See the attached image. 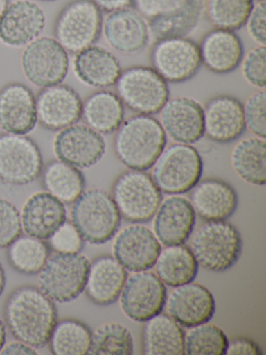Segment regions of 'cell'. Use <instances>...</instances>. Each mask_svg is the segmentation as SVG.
<instances>
[{"instance_id":"obj_1","label":"cell","mask_w":266,"mask_h":355,"mask_svg":"<svg viewBox=\"0 0 266 355\" xmlns=\"http://www.w3.org/2000/svg\"><path fill=\"white\" fill-rule=\"evenodd\" d=\"M3 315L12 336L35 349L48 344L57 322L53 300L33 286H18L10 292L4 303Z\"/></svg>"},{"instance_id":"obj_2","label":"cell","mask_w":266,"mask_h":355,"mask_svg":"<svg viewBox=\"0 0 266 355\" xmlns=\"http://www.w3.org/2000/svg\"><path fill=\"white\" fill-rule=\"evenodd\" d=\"M166 132L152 116L137 115L116 130L114 149L118 161L131 170L147 171L166 146Z\"/></svg>"},{"instance_id":"obj_3","label":"cell","mask_w":266,"mask_h":355,"mask_svg":"<svg viewBox=\"0 0 266 355\" xmlns=\"http://www.w3.org/2000/svg\"><path fill=\"white\" fill-rule=\"evenodd\" d=\"M242 238L233 224L207 221L202 224L190 242V250L197 263L212 272L227 271L240 259Z\"/></svg>"},{"instance_id":"obj_4","label":"cell","mask_w":266,"mask_h":355,"mask_svg":"<svg viewBox=\"0 0 266 355\" xmlns=\"http://www.w3.org/2000/svg\"><path fill=\"white\" fill-rule=\"evenodd\" d=\"M203 0H134L132 7L156 39L186 37L203 14Z\"/></svg>"},{"instance_id":"obj_5","label":"cell","mask_w":266,"mask_h":355,"mask_svg":"<svg viewBox=\"0 0 266 355\" xmlns=\"http://www.w3.org/2000/svg\"><path fill=\"white\" fill-rule=\"evenodd\" d=\"M121 218L112 195L97 188L83 191L71 209L72 223L91 244L112 240L120 227Z\"/></svg>"},{"instance_id":"obj_6","label":"cell","mask_w":266,"mask_h":355,"mask_svg":"<svg viewBox=\"0 0 266 355\" xmlns=\"http://www.w3.org/2000/svg\"><path fill=\"white\" fill-rule=\"evenodd\" d=\"M203 159L189 144L166 147L152 166V178L161 193L180 195L189 192L201 180Z\"/></svg>"},{"instance_id":"obj_7","label":"cell","mask_w":266,"mask_h":355,"mask_svg":"<svg viewBox=\"0 0 266 355\" xmlns=\"http://www.w3.org/2000/svg\"><path fill=\"white\" fill-rule=\"evenodd\" d=\"M102 24V12L91 0H72L56 16L53 38L66 53L76 55L99 40Z\"/></svg>"},{"instance_id":"obj_8","label":"cell","mask_w":266,"mask_h":355,"mask_svg":"<svg viewBox=\"0 0 266 355\" xmlns=\"http://www.w3.org/2000/svg\"><path fill=\"white\" fill-rule=\"evenodd\" d=\"M114 87L124 107L139 115H156L170 98L168 83L148 66L122 70Z\"/></svg>"},{"instance_id":"obj_9","label":"cell","mask_w":266,"mask_h":355,"mask_svg":"<svg viewBox=\"0 0 266 355\" xmlns=\"http://www.w3.org/2000/svg\"><path fill=\"white\" fill-rule=\"evenodd\" d=\"M112 197L121 217L132 223H147L162 200L161 191L145 171L127 170L114 180Z\"/></svg>"},{"instance_id":"obj_10","label":"cell","mask_w":266,"mask_h":355,"mask_svg":"<svg viewBox=\"0 0 266 355\" xmlns=\"http://www.w3.org/2000/svg\"><path fill=\"white\" fill-rule=\"evenodd\" d=\"M89 263L80 252L50 254L37 273L39 290L55 302L75 300L85 291Z\"/></svg>"},{"instance_id":"obj_11","label":"cell","mask_w":266,"mask_h":355,"mask_svg":"<svg viewBox=\"0 0 266 355\" xmlns=\"http://www.w3.org/2000/svg\"><path fill=\"white\" fill-rule=\"evenodd\" d=\"M21 69L25 78L37 88L62 84L68 76L69 53L52 37L39 36L23 47Z\"/></svg>"},{"instance_id":"obj_12","label":"cell","mask_w":266,"mask_h":355,"mask_svg":"<svg viewBox=\"0 0 266 355\" xmlns=\"http://www.w3.org/2000/svg\"><path fill=\"white\" fill-rule=\"evenodd\" d=\"M43 157L26 135H0V180L8 186L33 184L41 176Z\"/></svg>"},{"instance_id":"obj_13","label":"cell","mask_w":266,"mask_h":355,"mask_svg":"<svg viewBox=\"0 0 266 355\" xmlns=\"http://www.w3.org/2000/svg\"><path fill=\"white\" fill-rule=\"evenodd\" d=\"M150 60L152 68L170 84H182L190 80L202 67L199 44L187 37L156 40Z\"/></svg>"},{"instance_id":"obj_14","label":"cell","mask_w":266,"mask_h":355,"mask_svg":"<svg viewBox=\"0 0 266 355\" xmlns=\"http://www.w3.org/2000/svg\"><path fill=\"white\" fill-rule=\"evenodd\" d=\"M166 288L163 282L152 272H133L127 277L121 292L123 313L135 322H145L162 313L166 306Z\"/></svg>"},{"instance_id":"obj_15","label":"cell","mask_w":266,"mask_h":355,"mask_svg":"<svg viewBox=\"0 0 266 355\" xmlns=\"http://www.w3.org/2000/svg\"><path fill=\"white\" fill-rule=\"evenodd\" d=\"M106 143L101 134L87 124H73L58 130L53 151L60 161L77 169H87L103 157Z\"/></svg>"},{"instance_id":"obj_16","label":"cell","mask_w":266,"mask_h":355,"mask_svg":"<svg viewBox=\"0 0 266 355\" xmlns=\"http://www.w3.org/2000/svg\"><path fill=\"white\" fill-rule=\"evenodd\" d=\"M37 122L44 128L58 132L81 119L82 101L68 85L57 84L41 89L35 96Z\"/></svg>"},{"instance_id":"obj_17","label":"cell","mask_w":266,"mask_h":355,"mask_svg":"<svg viewBox=\"0 0 266 355\" xmlns=\"http://www.w3.org/2000/svg\"><path fill=\"white\" fill-rule=\"evenodd\" d=\"M46 26L44 10L33 0H15L0 17V42L21 49L41 36Z\"/></svg>"},{"instance_id":"obj_18","label":"cell","mask_w":266,"mask_h":355,"mask_svg":"<svg viewBox=\"0 0 266 355\" xmlns=\"http://www.w3.org/2000/svg\"><path fill=\"white\" fill-rule=\"evenodd\" d=\"M160 250L161 245L155 234L141 223L123 228L112 246L114 259L129 272L151 269Z\"/></svg>"},{"instance_id":"obj_19","label":"cell","mask_w":266,"mask_h":355,"mask_svg":"<svg viewBox=\"0 0 266 355\" xmlns=\"http://www.w3.org/2000/svg\"><path fill=\"white\" fill-rule=\"evenodd\" d=\"M166 136L182 144H195L204 137L203 107L191 97L168 98L159 113Z\"/></svg>"},{"instance_id":"obj_20","label":"cell","mask_w":266,"mask_h":355,"mask_svg":"<svg viewBox=\"0 0 266 355\" xmlns=\"http://www.w3.org/2000/svg\"><path fill=\"white\" fill-rule=\"evenodd\" d=\"M102 34L107 44L123 55L145 51L151 35L147 21L130 8L108 13L102 24Z\"/></svg>"},{"instance_id":"obj_21","label":"cell","mask_w":266,"mask_h":355,"mask_svg":"<svg viewBox=\"0 0 266 355\" xmlns=\"http://www.w3.org/2000/svg\"><path fill=\"white\" fill-rule=\"evenodd\" d=\"M203 117L204 135L213 142L228 144L245 132L242 103L231 95L211 97L203 107Z\"/></svg>"},{"instance_id":"obj_22","label":"cell","mask_w":266,"mask_h":355,"mask_svg":"<svg viewBox=\"0 0 266 355\" xmlns=\"http://www.w3.org/2000/svg\"><path fill=\"white\" fill-rule=\"evenodd\" d=\"M166 311L183 327L206 323L215 313V300L209 290L202 284L189 282L175 286L166 300Z\"/></svg>"},{"instance_id":"obj_23","label":"cell","mask_w":266,"mask_h":355,"mask_svg":"<svg viewBox=\"0 0 266 355\" xmlns=\"http://www.w3.org/2000/svg\"><path fill=\"white\" fill-rule=\"evenodd\" d=\"M37 123L35 95L26 85L10 83L0 89V130L27 135Z\"/></svg>"},{"instance_id":"obj_24","label":"cell","mask_w":266,"mask_h":355,"mask_svg":"<svg viewBox=\"0 0 266 355\" xmlns=\"http://www.w3.org/2000/svg\"><path fill=\"white\" fill-rule=\"evenodd\" d=\"M189 192V202L195 215L205 221H224L238 207L236 190L220 178L200 180Z\"/></svg>"},{"instance_id":"obj_25","label":"cell","mask_w":266,"mask_h":355,"mask_svg":"<svg viewBox=\"0 0 266 355\" xmlns=\"http://www.w3.org/2000/svg\"><path fill=\"white\" fill-rule=\"evenodd\" d=\"M154 217L156 238L166 246L184 244L195 228V211L189 200L178 195L161 200Z\"/></svg>"},{"instance_id":"obj_26","label":"cell","mask_w":266,"mask_h":355,"mask_svg":"<svg viewBox=\"0 0 266 355\" xmlns=\"http://www.w3.org/2000/svg\"><path fill=\"white\" fill-rule=\"evenodd\" d=\"M22 232L27 236L46 241L66 221L64 205L47 192L31 195L20 213Z\"/></svg>"},{"instance_id":"obj_27","label":"cell","mask_w":266,"mask_h":355,"mask_svg":"<svg viewBox=\"0 0 266 355\" xmlns=\"http://www.w3.org/2000/svg\"><path fill=\"white\" fill-rule=\"evenodd\" d=\"M199 49L202 66L218 76L235 71L245 55L242 41L236 33L220 28L204 35Z\"/></svg>"},{"instance_id":"obj_28","label":"cell","mask_w":266,"mask_h":355,"mask_svg":"<svg viewBox=\"0 0 266 355\" xmlns=\"http://www.w3.org/2000/svg\"><path fill=\"white\" fill-rule=\"evenodd\" d=\"M126 279V270L114 257L101 255L89 263L85 294L94 304L107 306L118 300Z\"/></svg>"},{"instance_id":"obj_29","label":"cell","mask_w":266,"mask_h":355,"mask_svg":"<svg viewBox=\"0 0 266 355\" xmlns=\"http://www.w3.org/2000/svg\"><path fill=\"white\" fill-rule=\"evenodd\" d=\"M72 65L77 80L93 88L105 89L114 86L122 72L118 58L97 45L76 53Z\"/></svg>"},{"instance_id":"obj_30","label":"cell","mask_w":266,"mask_h":355,"mask_svg":"<svg viewBox=\"0 0 266 355\" xmlns=\"http://www.w3.org/2000/svg\"><path fill=\"white\" fill-rule=\"evenodd\" d=\"M184 334L180 324L172 317L158 313L143 326V353L145 355H183Z\"/></svg>"},{"instance_id":"obj_31","label":"cell","mask_w":266,"mask_h":355,"mask_svg":"<svg viewBox=\"0 0 266 355\" xmlns=\"http://www.w3.org/2000/svg\"><path fill=\"white\" fill-rule=\"evenodd\" d=\"M81 118L99 134H112L124 121L125 107L116 93L96 91L82 101Z\"/></svg>"},{"instance_id":"obj_32","label":"cell","mask_w":266,"mask_h":355,"mask_svg":"<svg viewBox=\"0 0 266 355\" xmlns=\"http://www.w3.org/2000/svg\"><path fill=\"white\" fill-rule=\"evenodd\" d=\"M154 267L158 278L174 288L193 282L199 271L195 255L184 244L170 245L161 249Z\"/></svg>"},{"instance_id":"obj_33","label":"cell","mask_w":266,"mask_h":355,"mask_svg":"<svg viewBox=\"0 0 266 355\" xmlns=\"http://www.w3.org/2000/svg\"><path fill=\"white\" fill-rule=\"evenodd\" d=\"M231 166L247 184L264 186L266 182L265 139L247 138L239 141L231 153Z\"/></svg>"},{"instance_id":"obj_34","label":"cell","mask_w":266,"mask_h":355,"mask_svg":"<svg viewBox=\"0 0 266 355\" xmlns=\"http://www.w3.org/2000/svg\"><path fill=\"white\" fill-rule=\"evenodd\" d=\"M41 176L46 192L64 205L74 202L85 191V180L80 170L60 159H54L43 167Z\"/></svg>"},{"instance_id":"obj_35","label":"cell","mask_w":266,"mask_h":355,"mask_svg":"<svg viewBox=\"0 0 266 355\" xmlns=\"http://www.w3.org/2000/svg\"><path fill=\"white\" fill-rule=\"evenodd\" d=\"M91 330L82 322L64 319L56 322L50 336V351L54 355L89 354Z\"/></svg>"},{"instance_id":"obj_36","label":"cell","mask_w":266,"mask_h":355,"mask_svg":"<svg viewBox=\"0 0 266 355\" xmlns=\"http://www.w3.org/2000/svg\"><path fill=\"white\" fill-rule=\"evenodd\" d=\"M6 248V257L10 267L24 275L39 273L51 254V249L43 240L27 234H21Z\"/></svg>"},{"instance_id":"obj_37","label":"cell","mask_w":266,"mask_h":355,"mask_svg":"<svg viewBox=\"0 0 266 355\" xmlns=\"http://www.w3.org/2000/svg\"><path fill=\"white\" fill-rule=\"evenodd\" d=\"M254 0H205L203 11L214 28L236 32L245 26Z\"/></svg>"},{"instance_id":"obj_38","label":"cell","mask_w":266,"mask_h":355,"mask_svg":"<svg viewBox=\"0 0 266 355\" xmlns=\"http://www.w3.org/2000/svg\"><path fill=\"white\" fill-rule=\"evenodd\" d=\"M134 345L128 328L116 322H110L91 332V355H132Z\"/></svg>"},{"instance_id":"obj_39","label":"cell","mask_w":266,"mask_h":355,"mask_svg":"<svg viewBox=\"0 0 266 355\" xmlns=\"http://www.w3.org/2000/svg\"><path fill=\"white\" fill-rule=\"evenodd\" d=\"M189 328L184 334L185 354H226L228 338L220 327L206 322Z\"/></svg>"},{"instance_id":"obj_40","label":"cell","mask_w":266,"mask_h":355,"mask_svg":"<svg viewBox=\"0 0 266 355\" xmlns=\"http://www.w3.org/2000/svg\"><path fill=\"white\" fill-rule=\"evenodd\" d=\"M245 130L258 138L266 137V92L258 90L242 105Z\"/></svg>"},{"instance_id":"obj_41","label":"cell","mask_w":266,"mask_h":355,"mask_svg":"<svg viewBox=\"0 0 266 355\" xmlns=\"http://www.w3.org/2000/svg\"><path fill=\"white\" fill-rule=\"evenodd\" d=\"M241 73L247 84L258 90L266 87V47L256 46L245 53L241 60Z\"/></svg>"},{"instance_id":"obj_42","label":"cell","mask_w":266,"mask_h":355,"mask_svg":"<svg viewBox=\"0 0 266 355\" xmlns=\"http://www.w3.org/2000/svg\"><path fill=\"white\" fill-rule=\"evenodd\" d=\"M22 234L20 213L8 199L0 197V248L10 246Z\"/></svg>"},{"instance_id":"obj_43","label":"cell","mask_w":266,"mask_h":355,"mask_svg":"<svg viewBox=\"0 0 266 355\" xmlns=\"http://www.w3.org/2000/svg\"><path fill=\"white\" fill-rule=\"evenodd\" d=\"M48 246L57 253L80 252L85 240L72 222L64 221L48 239Z\"/></svg>"},{"instance_id":"obj_44","label":"cell","mask_w":266,"mask_h":355,"mask_svg":"<svg viewBox=\"0 0 266 355\" xmlns=\"http://www.w3.org/2000/svg\"><path fill=\"white\" fill-rule=\"evenodd\" d=\"M249 38L258 45H266V3L265 1H257L253 6L249 18L245 24Z\"/></svg>"},{"instance_id":"obj_45","label":"cell","mask_w":266,"mask_h":355,"mask_svg":"<svg viewBox=\"0 0 266 355\" xmlns=\"http://www.w3.org/2000/svg\"><path fill=\"white\" fill-rule=\"evenodd\" d=\"M259 345L251 338L238 336L228 340L226 355H262Z\"/></svg>"},{"instance_id":"obj_46","label":"cell","mask_w":266,"mask_h":355,"mask_svg":"<svg viewBox=\"0 0 266 355\" xmlns=\"http://www.w3.org/2000/svg\"><path fill=\"white\" fill-rule=\"evenodd\" d=\"M0 354L4 355H37V352L35 350V347L30 346V345L26 344V343L21 342V340H17L15 342L8 343V344H4L0 350Z\"/></svg>"},{"instance_id":"obj_47","label":"cell","mask_w":266,"mask_h":355,"mask_svg":"<svg viewBox=\"0 0 266 355\" xmlns=\"http://www.w3.org/2000/svg\"><path fill=\"white\" fill-rule=\"evenodd\" d=\"M91 1L99 8L100 11L108 14L132 7L134 0H91Z\"/></svg>"},{"instance_id":"obj_48","label":"cell","mask_w":266,"mask_h":355,"mask_svg":"<svg viewBox=\"0 0 266 355\" xmlns=\"http://www.w3.org/2000/svg\"><path fill=\"white\" fill-rule=\"evenodd\" d=\"M6 325H4V323H3V322H2V320L0 319V350H1L2 347H3V345L6 344Z\"/></svg>"},{"instance_id":"obj_49","label":"cell","mask_w":266,"mask_h":355,"mask_svg":"<svg viewBox=\"0 0 266 355\" xmlns=\"http://www.w3.org/2000/svg\"><path fill=\"white\" fill-rule=\"evenodd\" d=\"M4 288H6V272H4L1 263H0V296L3 293Z\"/></svg>"},{"instance_id":"obj_50","label":"cell","mask_w":266,"mask_h":355,"mask_svg":"<svg viewBox=\"0 0 266 355\" xmlns=\"http://www.w3.org/2000/svg\"><path fill=\"white\" fill-rule=\"evenodd\" d=\"M8 3H10V0H0V17H1L2 14L6 11Z\"/></svg>"},{"instance_id":"obj_51","label":"cell","mask_w":266,"mask_h":355,"mask_svg":"<svg viewBox=\"0 0 266 355\" xmlns=\"http://www.w3.org/2000/svg\"><path fill=\"white\" fill-rule=\"evenodd\" d=\"M39 1H44V3H52V1H55V0H39Z\"/></svg>"},{"instance_id":"obj_52","label":"cell","mask_w":266,"mask_h":355,"mask_svg":"<svg viewBox=\"0 0 266 355\" xmlns=\"http://www.w3.org/2000/svg\"><path fill=\"white\" fill-rule=\"evenodd\" d=\"M257 1H265V0H257Z\"/></svg>"}]
</instances>
